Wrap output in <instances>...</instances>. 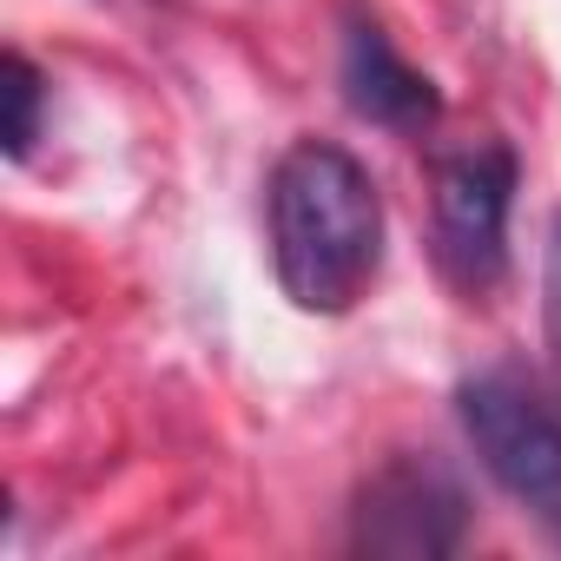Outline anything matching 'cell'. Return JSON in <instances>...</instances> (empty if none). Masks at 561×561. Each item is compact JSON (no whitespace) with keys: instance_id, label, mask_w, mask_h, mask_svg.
Wrapping results in <instances>:
<instances>
[{"instance_id":"obj_1","label":"cell","mask_w":561,"mask_h":561,"mask_svg":"<svg viewBox=\"0 0 561 561\" xmlns=\"http://www.w3.org/2000/svg\"><path fill=\"white\" fill-rule=\"evenodd\" d=\"M271 264L285 298L311 318H344L383 271V198L357 152L298 139L271 165Z\"/></svg>"},{"instance_id":"obj_2","label":"cell","mask_w":561,"mask_h":561,"mask_svg":"<svg viewBox=\"0 0 561 561\" xmlns=\"http://www.w3.org/2000/svg\"><path fill=\"white\" fill-rule=\"evenodd\" d=\"M456 416L482 469L561 541V410L522 370H476L456 390Z\"/></svg>"},{"instance_id":"obj_3","label":"cell","mask_w":561,"mask_h":561,"mask_svg":"<svg viewBox=\"0 0 561 561\" xmlns=\"http://www.w3.org/2000/svg\"><path fill=\"white\" fill-rule=\"evenodd\" d=\"M469 535V489L443 456L397 449L351 502V548L377 561H443Z\"/></svg>"},{"instance_id":"obj_4","label":"cell","mask_w":561,"mask_h":561,"mask_svg":"<svg viewBox=\"0 0 561 561\" xmlns=\"http://www.w3.org/2000/svg\"><path fill=\"white\" fill-rule=\"evenodd\" d=\"M515 146L482 139L436 159V264L462 298H489L508 271V205H515Z\"/></svg>"},{"instance_id":"obj_5","label":"cell","mask_w":561,"mask_h":561,"mask_svg":"<svg viewBox=\"0 0 561 561\" xmlns=\"http://www.w3.org/2000/svg\"><path fill=\"white\" fill-rule=\"evenodd\" d=\"M344 100L357 119L383 126V133H430L443 119V93L423 67H410L397 54V41L383 34L377 14L351 8L344 14Z\"/></svg>"},{"instance_id":"obj_6","label":"cell","mask_w":561,"mask_h":561,"mask_svg":"<svg viewBox=\"0 0 561 561\" xmlns=\"http://www.w3.org/2000/svg\"><path fill=\"white\" fill-rule=\"evenodd\" d=\"M0 100H8V126H0V139H8V159H27L34 139H41V106H47V80L27 54H8L0 60Z\"/></svg>"},{"instance_id":"obj_7","label":"cell","mask_w":561,"mask_h":561,"mask_svg":"<svg viewBox=\"0 0 561 561\" xmlns=\"http://www.w3.org/2000/svg\"><path fill=\"white\" fill-rule=\"evenodd\" d=\"M541 324H548V364H554V383H561V218L548 231V277H541Z\"/></svg>"}]
</instances>
